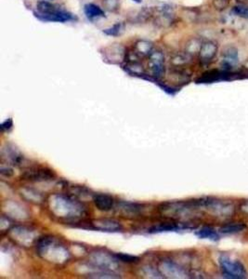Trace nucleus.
<instances>
[{
	"label": "nucleus",
	"instance_id": "2",
	"mask_svg": "<svg viewBox=\"0 0 248 279\" xmlns=\"http://www.w3.org/2000/svg\"><path fill=\"white\" fill-rule=\"evenodd\" d=\"M148 67L151 74L149 80L158 82L165 74V56L162 52L156 50L150 55Z\"/></svg>",
	"mask_w": 248,
	"mask_h": 279
},
{
	"label": "nucleus",
	"instance_id": "19",
	"mask_svg": "<svg viewBox=\"0 0 248 279\" xmlns=\"http://www.w3.org/2000/svg\"><path fill=\"white\" fill-rule=\"evenodd\" d=\"M114 257L120 260L121 262H127V264H134L139 260V258L136 256L132 255H127V254H123V253H118V254H114Z\"/></svg>",
	"mask_w": 248,
	"mask_h": 279
},
{
	"label": "nucleus",
	"instance_id": "12",
	"mask_svg": "<svg viewBox=\"0 0 248 279\" xmlns=\"http://www.w3.org/2000/svg\"><path fill=\"white\" fill-rule=\"evenodd\" d=\"M195 234L197 236H199L200 238H207V240H213V241H218L220 240V234L211 227H204L199 231L195 232Z\"/></svg>",
	"mask_w": 248,
	"mask_h": 279
},
{
	"label": "nucleus",
	"instance_id": "5",
	"mask_svg": "<svg viewBox=\"0 0 248 279\" xmlns=\"http://www.w3.org/2000/svg\"><path fill=\"white\" fill-rule=\"evenodd\" d=\"M103 57L110 64H121L126 60L127 52L121 44H113L103 50Z\"/></svg>",
	"mask_w": 248,
	"mask_h": 279
},
{
	"label": "nucleus",
	"instance_id": "24",
	"mask_svg": "<svg viewBox=\"0 0 248 279\" xmlns=\"http://www.w3.org/2000/svg\"><path fill=\"white\" fill-rule=\"evenodd\" d=\"M1 174L3 176H6V177H11L13 175V170H12V168H10L8 166H7V168L2 166L1 168Z\"/></svg>",
	"mask_w": 248,
	"mask_h": 279
},
{
	"label": "nucleus",
	"instance_id": "22",
	"mask_svg": "<svg viewBox=\"0 0 248 279\" xmlns=\"http://www.w3.org/2000/svg\"><path fill=\"white\" fill-rule=\"evenodd\" d=\"M230 4V0H214L213 5L214 7L219 10H223L228 7Z\"/></svg>",
	"mask_w": 248,
	"mask_h": 279
},
{
	"label": "nucleus",
	"instance_id": "18",
	"mask_svg": "<svg viewBox=\"0 0 248 279\" xmlns=\"http://www.w3.org/2000/svg\"><path fill=\"white\" fill-rule=\"evenodd\" d=\"M101 224H102V227H101L100 229L101 230H109V231H116V230H119L120 229V224H118V222H114V220H105L104 222H100Z\"/></svg>",
	"mask_w": 248,
	"mask_h": 279
},
{
	"label": "nucleus",
	"instance_id": "4",
	"mask_svg": "<svg viewBox=\"0 0 248 279\" xmlns=\"http://www.w3.org/2000/svg\"><path fill=\"white\" fill-rule=\"evenodd\" d=\"M21 178L29 182H39L53 180L55 178V173L53 170L47 168H33L24 172V173L21 175Z\"/></svg>",
	"mask_w": 248,
	"mask_h": 279
},
{
	"label": "nucleus",
	"instance_id": "21",
	"mask_svg": "<svg viewBox=\"0 0 248 279\" xmlns=\"http://www.w3.org/2000/svg\"><path fill=\"white\" fill-rule=\"evenodd\" d=\"M233 14L235 15L245 18V19H248V7L246 6H236V7L233 8Z\"/></svg>",
	"mask_w": 248,
	"mask_h": 279
},
{
	"label": "nucleus",
	"instance_id": "23",
	"mask_svg": "<svg viewBox=\"0 0 248 279\" xmlns=\"http://www.w3.org/2000/svg\"><path fill=\"white\" fill-rule=\"evenodd\" d=\"M13 126V122H12V120L11 118H8V120H6L5 122L2 123L1 125V130L2 132H8L12 128Z\"/></svg>",
	"mask_w": 248,
	"mask_h": 279
},
{
	"label": "nucleus",
	"instance_id": "9",
	"mask_svg": "<svg viewBox=\"0 0 248 279\" xmlns=\"http://www.w3.org/2000/svg\"><path fill=\"white\" fill-rule=\"evenodd\" d=\"M133 52L141 59L145 57H150V55L154 52V44L147 40H139L135 44Z\"/></svg>",
	"mask_w": 248,
	"mask_h": 279
},
{
	"label": "nucleus",
	"instance_id": "16",
	"mask_svg": "<svg viewBox=\"0 0 248 279\" xmlns=\"http://www.w3.org/2000/svg\"><path fill=\"white\" fill-rule=\"evenodd\" d=\"M246 229V226L244 224H230L221 228V232L223 234H237L242 232Z\"/></svg>",
	"mask_w": 248,
	"mask_h": 279
},
{
	"label": "nucleus",
	"instance_id": "3",
	"mask_svg": "<svg viewBox=\"0 0 248 279\" xmlns=\"http://www.w3.org/2000/svg\"><path fill=\"white\" fill-rule=\"evenodd\" d=\"M34 15L35 18L42 22H66L76 19L74 14L69 12L65 10H62L60 7L57 8L51 12L47 14H39L34 12Z\"/></svg>",
	"mask_w": 248,
	"mask_h": 279
},
{
	"label": "nucleus",
	"instance_id": "10",
	"mask_svg": "<svg viewBox=\"0 0 248 279\" xmlns=\"http://www.w3.org/2000/svg\"><path fill=\"white\" fill-rule=\"evenodd\" d=\"M173 18H174V14L172 8L169 6H163L157 14L156 22L162 26H168L173 22Z\"/></svg>",
	"mask_w": 248,
	"mask_h": 279
},
{
	"label": "nucleus",
	"instance_id": "13",
	"mask_svg": "<svg viewBox=\"0 0 248 279\" xmlns=\"http://www.w3.org/2000/svg\"><path fill=\"white\" fill-rule=\"evenodd\" d=\"M187 227H183V226H177V224H162V226H157V227H154L152 229L149 230V232H170V231H179L181 229H185Z\"/></svg>",
	"mask_w": 248,
	"mask_h": 279
},
{
	"label": "nucleus",
	"instance_id": "25",
	"mask_svg": "<svg viewBox=\"0 0 248 279\" xmlns=\"http://www.w3.org/2000/svg\"><path fill=\"white\" fill-rule=\"evenodd\" d=\"M133 1L136 2V3H141L142 2V0H133Z\"/></svg>",
	"mask_w": 248,
	"mask_h": 279
},
{
	"label": "nucleus",
	"instance_id": "20",
	"mask_svg": "<svg viewBox=\"0 0 248 279\" xmlns=\"http://www.w3.org/2000/svg\"><path fill=\"white\" fill-rule=\"evenodd\" d=\"M103 6L109 12H116L119 8V0H103Z\"/></svg>",
	"mask_w": 248,
	"mask_h": 279
},
{
	"label": "nucleus",
	"instance_id": "15",
	"mask_svg": "<svg viewBox=\"0 0 248 279\" xmlns=\"http://www.w3.org/2000/svg\"><path fill=\"white\" fill-rule=\"evenodd\" d=\"M125 31V24L124 22H117L114 26L107 28L103 30V33L109 36H119Z\"/></svg>",
	"mask_w": 248,
	"mask_h": 279
},
{
	"label": "nucleus",
	"instance_id": "6",
	"mask_svg": "<svg viewBox=\"0 0 248 279\" xmlns=\"http://www.w3.org/2000/svg\"><path fill=\"white\" fill-rule=\"evenodd\" d=\"M232 80L231 73L225 70H211L207 73L204 74L199 80H197L198 83H213L217 81L222 80Z\"/></svg>",
	"mask_w": 248,
	"mask_h": 279
},
{
	"label": "nucleus",
	"instance_id": "17",
	"mask_svg": "<svg viewBox=\"0 0 248 279\" xmlns=\"http://www.w3.org/2000/svg\"><path fill=\"white\" fill-rule=\"evenodd\" d=\"M201 42L198 40H192L188 44H187V50L186 52L192 55L193 54H195V52H200V50H201Z\"/></svg>",
	"mask_w": 248,
	"mask_h": 279
},
{
	"label": "nucleus",
	"instance_id": "8",
	"mask_svg": "<svg viewBox=\"0 0 248 279\" xmlns=\"http://www.w3.org/2000/svg\"><path fill=\"white\" fill-rule=\"evenodd\" d=\"M218 52V46L213 42H206L204 43L200 50V59L204 62H209L214 59L216 54Z\"/></svg>",
	"mask_w": 248,
	"mask_h": 279
},
{
	"label": "nucleus",
	"instance_id": "11",
	"mask_svg": "<svg viewBox=\"0 0 248 279\" xmlns=\"http://www.w3.org/2000/svg\"><path fill=\"white\" fill-rule=\"evenodd\" d=\"M84 12L86 14L87 19L94 20L98 18H102L105 16L104 12L101 10V8L95 5L93 3H88L84 6Z\"/></svg>",
	"mask_w": 248,
	"mask_h": 279
},
{
	"label": "nucleus",
	"instance_id": "1",
	"mask_svg": "<svg viewBox=\"0 0 248 279\" xmlns=\"http://www.w3.org/2000/svg\"><path fill=\"white\" fill-rule=\"evenodd\" d=\"M220 264L224 276L229 278H246L248 276L245 266L240 260L231 259L228 256L222 255L220 257Z\"/></svg>",
	"mask_w": 248,
	"mask_h": 279
},
{
	"label": "nucleus",
	"instance_id": "7",
	"mask_svg": "<svg viewBox=\"0 0 248 279\" xmlns=\"http://www.w3.org/2000/svg\"><path fill=\"white\" fill-rule=\"evenodd\" d=\"M93 202L99 210L104 212L112 210L114 206V198L108 194H96Z\"/></svg>",
	"mask_w": 248,
	"mask_h": 279
},
{
	"label": "nucleus",
	"instance_id": "14",
	"mask_svg": "<svg viewBox=\"0 0 248 279\" xmlns=\"http://www.w3.org/2000/svg\"><path fill=\"white\" fill-rule=\"evenodd\" d=\"M190 60H191V55L185 52V54H176L172 57L170 62L175 67H181L188 64Z\"/></svg>",
	"mask_w": 248,
	"mask_h": 279
}]
</instances>
